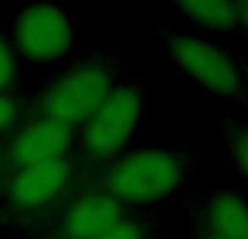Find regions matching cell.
Listing matches in <instances>:
<instances>
[{
  "label": "cell",
  "instance_id": "obj_1",
  "mask_svg": "<svg viewBox=\"0 0 248 239\" xmlns=\"http://www.w3.org/2000/svg\"><path fill=\"white\" fill-rule=\"evenodd\" d=\"M185 179V161L168 148H140L120 157L105 179L120 205H153L172 196Z\"/></svg>",
  "mask_w": 248,
  "mask_h": 239
},
{
  "label": "cell",
  "instance_id": "obj_2",
  "mask_svg": "<svg viewBox=\"0 0 248 239\" xmlns=\"http://www.w3.org/2000/svg\"><path fill=\"white\" fill-rule=\"evenodd\" d=\"M116 87L111 65L87 61L63 72L46 87L35 103L37 120L55 122L65 128L83 126Z\"/></svg>",
  "mask_w": 248,
  "mask_h": 239
},
{
  "label": "cell",
  "instance_id": "obj_3",
  "mask_svg": "<svg viewBox=\"0 0 248 239\" xmlns=\"http://www.w3.org/2000/svg\"><path fill=\"white\" fill-rule=\"evenodd\" d=\"M144 118V91L131 81L116 83L83 124V150L94 161H113L128 146Z\"/></svg>",
  "mask_w": 248,
  "mask_h": 239
},
{
  "label": "cell",
  "instance_id": "obj_4",
  "mask_svg": "<svg viewBox=\"0 0 248 239\" xmlns=\"http://www.w3.org/2000/svg\"><path fill=\"white\" fill-rule=\"evenodd\" d=\"M166 52L196 85L216 96H237L244 90V76L231 57L216 42L194 33L170 30L163 37Z\"/></svg>",
  "mask_w": 248,
  "mask_h": 239
},
{
  "label": "cell",
  "instance_id": "obj_5",
  "mask_svg": "<svg viewBox=\"0 0 248 239\" xmlns=\"http://www.w3.org/2000/svg\"><path fill=\"white\" fill-rule=\"evenodd\" d=\"M17 52L33 63H57L74 44V29L70 15L57 4L37 2L26 7L13 26Z\"/></svg>",
  "mask_w": 248,
  "mask_h": 239
},
{
  "label": "cell",
  "instance_id": "obj_6",
  "mask_svg": "<svg viewBox=\"0 0 248 239\" xmlns=\"http://www.w3.org/2000/svg\"><path fill=\"white\" fill-rule=\"evenodd\" d=\"M72 165L68 159L35 163L4 179V202L16 213H33L52 205L68 189Z\"/></svg>",
  "mask_w": 248,
  "mask_h": 239
},
{
  "label": "cell",
  "instance_id": "obj_7",
  "mask_svg": "<svg viewBox=\"0 0 248 239\" xmlns=\"http://www.w3.org/2000/svg\"><path fill=\"white\" fill-rule=\"evenodd\" d=\"M70 146H72V128L35 120L16 131L4 144H0V176L7 179L22 167L63 159Z\"/></svg>",
  "mask_w": 248,
  "mask_h": 239
},
{
  "label": "cell",
  "instance_id": "obj_8",
  "mask_svg": "<svg viewBox=\"0 0 248 239\" xmlns=\"http://www.w3.org/2000/svg\"><path fill=\"white\" fill-rule=\"evenodd\" d=\"M122 205L109 194L81 196L61 213V239H96L122 218Z\"/></svg>",
  "mask_w": 248,
  "mask_h": 239
},
{
  "label": "cell",
  "instance_id": "obj_9",
  "mask_svg": "<svg viewBox=\"0 0 248 239\" xmlns=\"http://www.w3.org/2000/svg\"><path fill=\"white\" fill-rule=\"evenodd\" d=\"M205 231L222 239H248V202L233 192H218L207 205Z\"/></svg>",
  "mask_w": 248,
  "mask_h": 239
},
{
  "label": "cell",
  "instance_id": "obj_10",
  "mask_svg": "<svg viewBox=\"0 0 248 239\" xmlns=\"http://www.w3.org/2000/svg\"><path fill=\"white\" fill-rule=\"evenodd\" d=\"M176 11L192 22L194 26L207 30V33H231L237 26V11L233 2H222V0H211V2H181L176 4Z\"/></svg>",
  "mask_w": 248,
  "mask_h": 239
},
{
  "label": "cell",
  "instance_id": "obj_11",
  "mask_svg": "<svg viewBox=\"0 0 248 239\" xmlns=\"http://www.w3.org/2000/svg\"><path fill=\"white\" fill-rule=\"evenodd\" d=\"M96 239H148V228L137 218H122Z\"/></svg>",
  "mask_w": 248,
  "mask_h": 239
},
{
  "label": "cell",
  "instance_id": "obj_12",
  "mask_svg": "<svg viewBox=\"0 0 248 239\" xmlns=\"http://www.w3.org/2000/svg\"><path fill=\"white\" fill-rule=\"evenodd\" d=\"M17 81V63L16 55H13L11 46L7 44V39L0 35V94H9L13 85Z\"/></svg>",
  "mask_w": 248,
  "mask_h": 239
},
{
  "label": "cell",
  "instance_id": "obj_13",
  "mask_svg": "<svg viewBox=\"0 0 248 239\" xmlns=\"http://www.w3.org/2000/svg\"><path fill=\"white\" fill-rule=\"evenodd\" d=\"M229 146L231 154L235 159V165L248 180V126H235L229 135Z\"/></svg>",
  "mask_w": 248,
  "mask_h": 239
},
{
  "label": "cell",
  "instance_id": "obj_14",
  "mask_svg": "<svg viewBox=\"0 0 248 239\" xmlns=\"http://www.w3.org/2000/svg\"><path fill=\"white\" fill-rule=\"evenodd\" d=\"M20 116V105L13 96L9 94H0V135L9 133L17 122Z\"/></svg>",
  "mask_w": 248,
  "mask_h": 239
},
{
  "label": "cell",
  "instance_id": "obj_15",
  "mask_svg": "<svg viewBox=\"0 0 248 239\" xmlns=\"http://www.w3.org/2000/svg\"><path fill=\"white\" fill-rule=\"evenodd\" d=\"M235 11H237V26H244L248 30V0L246 2H237Z\"/></svg>",
  "mask_w": 248,
  "mask_h": 239
},
{
  "label": "cell",
  "instance_id": "obj_16",
  "mask_svg": "<svg viewBox=\"0 0 248 239\" xmlns=\"http://www.w3.org/2000/svg\"><path fill=\"white\" fill-rule=\"evenodd\" d=\"M202 239H222V237H218V235H214V233L205 231V233H202Z\"/></svg>",
  "mask_w": 248,
  "mask_h": 239
}]
</instances>
